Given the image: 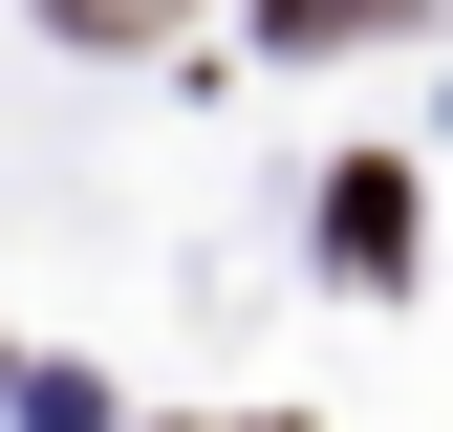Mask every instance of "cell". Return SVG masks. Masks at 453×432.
Segmentation results:
<instances>
[{
	"label": "cell",
	"instance_id": "6da1fadb",
	"mask_svg": "<svg viewBox=\"0 0 453 432\" xmlns=\"http://www.w3.org/2000/svg\"><path fill=\"white\" fill-rule=\"evenodd\" d=\"M324 259H346L367 303L411 282V174H324Z\"/></svg>",
	"mask_w": 453,
	"mask_h": 432
},
{
	"label": "cell",
	"instance_id": "3957f363",
	"mask_svg": "<svg viewBox=\"0 0 453 432\" xmlns=\"http://www.w3.org/2000/svg\"><path fill=\"white\" fill-rule=\"evenodd\" d=\"M43 22H65V43H151L173 0H43Z\"/></svg>",
	"mask_w": 453,
	"mask_h": 432
},
{
	"label": "cell",
	"instance_id": "277c9868",
	"mask_svg": "<svg viewBox=\"0 0 453 432\" xmlns=\"http://www.w3.org/2000/svg\"><path fill=\"white\" fill-rule=\"evenodd\" d=\"M259 432H303V411H259Z\"/></svg>",
	"mask_w": 453,
	"mask_h": 432
},
{
	"label": "cell",
	"instance_id": "7a4b0ae2",
	"mask_svg": "<svg viewBox=\"0 0 453 432\" xmlns=\"http://www.w3.org/2000/svg\"><path fill=\"white\" fill-rule=\"evenodd\" d=\"M388 22H411V0H259V43H280V66H303V43H388Z\"/></svg>",
	"mask_w": 453,
	"mask_h": 432
}]
</instances>
